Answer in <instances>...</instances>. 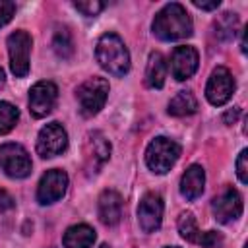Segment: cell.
I'll return each instance as SVG.
<instances>
[{
	"label": "cell",
	"instance_id": "cell-2",
	"mask_svg": "<svg viewBox=\"0 0 248 248\" xmlns=\"http://www.w3.org/2000/svg\"><path fill=\"white\" fill-rule=\"evenodd\" d=\"M95 56H97L99 66L105 72H108V74H112L116 78L126 76L128 70H130L128 46L124 45V41L116 33L101 35V39L97 41V46H95Z\"/></svg>",
	"mask_w": 248,
	"mask_h": 248
},
{
	"label": "cell",
	"instance_id": "cell-3",
	"mask_svg": "<svg viewBox=\"0 0 248 248\" xmlns=\"http://www.w3.org/2000/svg\"><path fill=\"white\" fill-rule=\"evenodd\" d=\"M180 157V145L165 136H159L155 140L149 141L147 149H145V163L149 167V170L157 172V174H165L169 172L174 163Z\"/></svg>",
	"mask_w": 248,
	"mask_h": 248
},
{
	"label": "cell",
	"instance_id": "cell-20",
	"mask_svg": "<svg viewBox=\"0 0 248 248\" xmlns=\"http://www.w3.org/2000/svg\"><path fill=\"white\" fill-rule=\"evenodd\" d=\"M52 48L64 60H68L74 54V41H72V35L66 27H56L54 37H52Z\"/></svg>",
	"mask_w": 248,
	"mask_h": 248
},
{
	"label": "cell",
	"instance_id": "cell-23",
	"mask_svg": "<svg viewBox=\"0 0 248 248\" xmlns=\"http://www.w3.org/2000/svg\"><path fill=\"white\" fill-rule=\"evenodd\" d=\"M17 118L19 110L8 101H0V134H8L16 126Z\"/></svg>",
	"mask_w": 248,
	"mask_h": 248
},
{
	"label": "cell",
	"instance_id": "cell-12",
	"mask_svg": "<svg viewBox=\"0 0 248 248\" xmlns=\"http://www.w3.org/2000/svg\"><path fill=\"white\" fill-rule=\"evenodd\" d=\"M211 209L219 223H232L242 215V196L232 186H227L219 196L213 198Z\"/></svg>",
	"mask_w": 248,
	"mask_h": 248
},
{
	"label": "cell",
	"instance_id": "cell-28",
	"mask_svg": "<svg viewBox=\"0 0 248 248\" xmlns=\"http://www.w3.org/2000/svg\"><path fill=\"white\" fill-rule=\"evenodd\" d=\"M14 198L6 192V190H0V209L2 211H8V209H14Z\"/></svg>",
	"mask_w": 248,
	"mask_h": 248
},
{
	"label": "cell",
	"instance_id": "cell-13",
	"mask_svg": "<svg viewBox=\"0 0 248 248\" xmlns=\"http://www.w3.org/2000/svg\"><path fill=\"white\" fill-rule=\"evenodd\" d=\"M163 209H165V203L159 194L149 192L141 198V202L138 205V223L143 232H155L161 227Z\"/></svg>",
	"mask_w": 248,
	"mask_h": 248
},
{
	"label": "cell",
	"instance_id": "cell-19",
	"mask_svg": "<svg viewBox=\"0 0 248 248\" xmlns=\"http://www.w3.org/2000/svg\"><path fill=\"white\" fill-rule=\"evenodd\" d=\"M169 114L170 116H190L198 110V99L192 91H178L169 101Z\"/></svg>",
	"mask_w": 248,
	"mask_h": 248
},
{
	"label": "cell",
	"instance_id": "cell-6",
	"mask_svg": "<svg viewBox=\"0 0 248 248\" xmlns=\"http://www.w3.org/2000/svg\"><path fill=\"white\" fill-rule=\"evenodd\" d=\"M31 35L23 29L14 31L8 37V54L10 68L16 78H25L29 74V54H31Z\"/></svg>",
	"mask_w": 248,
	"mask_h": 248
},
{
	"label": "cell",
	"instance_id": "cell-11",
	"mask_svg": "<svg viewBox=\"0 0 248 248\" xmlns=\"http://www.w3.org/2000/svg\"><path fill=\"white\" fill-rule=\"evenodd\" d=\"M58 99V87L52 81H37L29 89V112L35 118H45L52 112Z\"/></svg>",
	"mask_w": 248,
	"mask_h": 248
},
{
	"label": "cell",
	"instance_id": "cell-29",
	"mask_svg": "<svg viewBox=\"0 0 248 248\" xmlns=\"http://www.w3.org/2000/svg\"><path fill=\"white\" fill-rule=\"evenodd\" d=\"M196 8H200V10H217L219 8V0H213V2H200V0H194L192 2Z\"/></svg>",
	"mask_w": 248,
	"mask_h": 248
},
{
	"label": "cell",
	"instance_id": "cell-7",
	"mask_svg": "<svg viewBox=\"0 0 248 248\" xmlns=\"http://www.w3.org/2000/svg\"><path fill=\"white\" fill-rule=\"evenodd\" d=\"M68 147V134L60 122H48L37 136V153L45 159L64 153Z\"/></svg>",
	"mask_w": 248,
	"mask_h": 248
},
{
	"label": "cell",
	"instance_id": "cell-9",
	"mask_svg": "<svg viewBox=\"0 0 248 248\" xmlns=\"http://www.w3.org/2000/svg\"><path fill=\"white\" fill-rule=\"evenodd\" d=\"M234 93V78L225 66H217L205 85V97L213 107L225 105Z\"/></svg>",
	"mask_w": 248,
	"mask_h": 248
},
{
	"label": "cell",
	"instance_id": "cell-5",
	"mask_svg": "<svg viewBox=\"0 0 248 248\" xmlns=\"http://www.w3.org/2000/svg\"><path fill=\"white\" fill-rule=\"evenodd\" d=\"M0 169L10 178H25L31 174L33 163L23 145L4 143V145H0Z\"/></svg>",
	"mask_w": 248,
	"mask_h": 248
},
{
	"label": "cell",
	"instance_id": "cell-8",
	"mask_svg": "<svg viewBox=\"0 0 248 248\" xmlns=\"http://www.w3.org/2000/svg\"><path fill=\"white\" fill-rule=\"evenodd\" d=\"M66 190H68V174L60 169H50L39 180L37 202L41 205H50V203L62 200Z\"/></svg>",
	"mask_w": 248,
	"mask_h": 248
},
{
	"label": "cell",
	"instance_id": "cell-30",
	"mask_svg": "<svg viewBox=\"0 0 248 248\" xmlns=\"http://www.w3.org/2000/svg\"><path fill=\"white\" fill-rule=\"evenodd\" d=\"M238 114H240V110H238V108H234V110H229L223 118H225V122H227V124H232V122L236 120V116H238Z\"/></svg>",
	"mask_w": 248,
	"mask_h": 248
},
{
	"label": "cell",
	"instance_id": "cell-10",
	"mask_svg": "<svg viewBox=\"0 0 248 248\" xmlns=\"http://www.w3.org/2000/svg\"><path fill=\"white\" fill-rule=\"evenodd\" d=\"M83 153L87 174H97L103 169V165L110 159V143L101 132H89L85 138Z\"/></svg>",
	"mask_w": 248,
	"mask_h": 248
},
{
	"label": "cell",
	"instance_id": "cell-4",
	"mask_svg": "<svg viewBox=\"0 0 248 248\" xmlns=\"http://www.w3.org/2000/svg\"><path fill=\"white\" fill-rule=\"evenodd\" d=\"M108 81L105 78H89L85 79L78 91V103H79V110L83 116H95L107 103L108 97Z\"/></svg>",
	"mask_w": 248,
	"mask_h": 248
},
{
	"label": "cell",
	"instance_id": "cell-31",
	"mask_svg": "<svg viewBox=\"0 0 248 248\" xmlns=\"http://www.w3.org/2000/svg\"><path fill=\"white\" fill-rule=\"evenodd\" d=\"M6 85V72L0 68V87H4Z\"/></svg>",
	"mask_w": 248,
	"mask_h": 248
},
{
	"label": "cell",
	"instance_id": "cell-17",
	"mask_svg": "<svg viewBox=\"0 0 248 248\" xmlns=\"http://www.w3.org/2000/svg\"><path fill=\"white\" fill-rule=\"evenodd\" d=\"M62 242L66 248H91L95 242V231L93 227L79 223V225H72L66 229Z\"/></svg>",
	"mask_w": 248,
	"mask_h": 248
},
{
	"label": "cell",
	"instance_id": "cell-1",
	"mask_svg": "<svg viewBox=\"0 0 248 248\" xmlns=\"http://www.w3.org/2000/svg\"><path fill=\"white\" fill-rule=\"evenodd\" d=\"M151 29L157 39L170 43V41L188 39L194 31V25L186 8L178 2H170L157 12V16L153 17Z\"/></svg>",
	"mask_w": 248,
	"mask_h": 248
},
{
	"label": "cell",
	"instance_id": "cell-32",
	"mask_svg": "<svg viewBox=\"0 0 248 248\" xmlns=\"http://www.w3.org/2000/svg\"><path fill=\"white\" fill-rule=\"evenodd\" d=\"M165 248H178V246H165Z\"/></svg>",
	"mask_w": 248,
	"mask_h": 248
},
{
	"label": "cell",
	"instance_id": "cell-24",
	"mask_svg": "<svg viewBox=\"0 0 248 248\" xmlns=\"http://www.w3.org/2000/svg\"><path fill=\"white\" fill-rule=\"evenodd\" d=\"M198 244H200L202 248H223L225 238H223V234L217 232V231H205V232L200 234Z\"/></svg>",
	"mask_w": 248,
	"mask_h": 248
},
{
	"label": "cell",
	"instance_id": "cell-16",
	"mask_svg": "<svg viewBox=\"0 0 248 248\" xmlns=\"http://www.w3.org/2000/svg\"><path fill=\"white\" fill-rule=\"evenodd\" d=\"M203 188H205V170L202 165H190L182 178H180V194L186 198V200H196L203 194Z\"/></svg>",
	"mask_w": 248,
	"mask_h": 248
},
{
	"label": "cell",
	"instance_id": "cell-25",
	"mask_svg": "<svg viewBox=\"0 0 248 248\" xmlns=\"http://www.w3.org/2000/svg\"><path fill=\"white\" fill-rule=\"evenodd\" d=\"M74 8L78 12H81L83 16H87V17H93L105 8V4L99 2V0H78V2H74Z\"/></svg>",
	"mask_w": 248,
	"mask_h": 248
},
{
	"label": "cell",
	"instance_id": "cell-26",
	"mask_svg": "<svg viewBox=\"0 0 248 248\" xmlns=\"http://www.w3.org/2000/svg\"><path fill=\"white\" fill-rule=\"evenodd\" d=\"M236 174L242 184H248V149H242L236 159Z\"/></svg>",
	"mask_w": 248,
	"mask_h": 248
},
{
	"label": "cell",
	"instance_id": "cell-18",
	"mask_svg": "<svg viewBox=\"0 0 248 248\" xmlns=\"http://www.w3.org/2000/svg\"><path fill=\"white\" fill-rule=\"evenodd\" d=\"M167 78V62L161 52H151L145 66V85L151 89H161Z\"/></svg>",
	"mask_w": 248,
	"mask_h": 248
},
{
	"label": "cell",
	"instance_id": "cell-15",
	"mask_svg": "<svg viewBox=\"0 0 248 248\" xmlns=\"http://www.w3.org/2000/svg\"><path fill=\"white\" fill-rule=\"evenodd\" d=\"M97 209H99V219L103 225L107 227L118 225L122 217V196L116 190H105L99 196Z\"/></svg>",
	"mask_w": 248,
	"mask_h": 248
},
{
	"label": "cell",
	"instance_id": "cell-27",
	"mask_svg": "<svg viewBox=\"0 0 248 248\" xmlns=\"http://www.w3.org/2000/svg\"><path fill=\"white\" fill-rule=\"evenodd\" d=\"M16 12V4L10 0H0V27H4Z\"/></svg>",
	"mask_w": 248,
	"mask_h": 248
},
{
	"label": "cell",
	"instance_id": "cell-22",
	"mask_svg": "<svg viewBox=\"0 0 248 248\" xmlns=\"http://www.w3.org/2000/svg\"><path fill=\"white\" fill-rule=\"evenodd\" d=\"M236 27H238V17L236 14H231V12H225L217 21H215V35L221 39V41H231L236 33Z\"/></svg>",
	"mask_w": 248,
	"mask_h": 248
},
{
	"label": "cell",
	"instance_id": "cell-21",
	"mask_svg": "<svg viewBox=\"0 0 248 248\" xmlns=\"http://www.w3.org/2000/svg\"><path fill=\"white\" fill-rule=\"evenodd\" d=\"M178 232L184 240L188 242H198L200 240V234L202 231L198 229V221L194 217V213L190 211H184L180 217H178Z\"/></svg>",
	"mask_w": 248,
	"mask_h": 248
},
{
	"label": "cell",
	"instance_id": "cell-14",
	"mask_svg": "<svg viewBox=\"0 0 248 248\" xmlns=\"http://www.w3.org/2000/svg\"><path fill=\"white\" fill-rule=\"evenodd\" d=\"M198 62H200V56H198V50L194 46H188V45L176 46L170 54V74H172V78L178 79V81H184V79L192 78L198 70Z\"/></svg>",
	"mask_w": 248,
	"mask_h": 248
}]
</instances>
